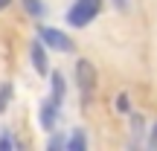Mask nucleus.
I'll return each instance as SVG.
<instances>
[{
	"label": "nucleus",
	"mask_w": 157,
	"mask_h": 151,
	"mask_svg": "<svg viewBox=\"0 0 157 151\" xmlns=\"http://www.w3.org/2000/svg\"><path fill=\"white\" fill-rule=\"evenodd\" d=\"M102 12H105V0H70L64 12V23L70 29H87L90 23L99 21Z\"/></svg>",
	"instance_id": "nucleus-1"
},
{
	"label": "nucleus",
	"mask_w": 157,
	"mask_h": 151,
	"mask_svg": "<svg viewBox=\"0 0 157 151\" xmlns=\"http://www.w3.org/2000/svg\"><path fill=\"white\" fill-rule=\"evenodd\" d=\"M73 81H76V87H78V93H82L84 102L93 99V90H96V84H99V70H96V64L90 61V58H84V55L76 58V64H73Z\"/></svg>",
	"instance_id": "nucleus-2"
},
{
	"label": "nucleus",
	"mask_w": 157,
	"mask_h": 151,
	"mask_svg": "<svg viewBox=\"0 0 157 151\" xmlns=\"http://www.w3.org/2000/svg\"><path fill=\"white\" fill-rule=\"evenodd\" d=\"M35 35H38V38L50 47V52H58V55H73V52H76L73 35H67L64 29H58V26H50V23L41 21L38 29H35Z\"/></svg>",
	"instance_id": "nucleus-3"
},
{
	"label": "nucleus",
	"mask_w": 157,
	"mask_h": 151,
	"mask_svg": "<svg viewBox=\"0 0 157 151\" xmlns=\"http://www.w3.org/2000/svg\"><path fill=\"white\" fill-rule=\"evenodd\" d=\"M61 116H64V108L58 105V102H52L50 96H44V99L38 102L35 122H38V128L44 131V134H52V131L61 128Z\"/></svg>",
	"instance_id": "nucleus-4"
},
{
	"label": "nucleus",
	"mask_w": 157,
	"mask_h": 151,
	"mask_svg": "<svg viewBox=\"0 0 157 151\" xmlns=\"http://www.w3.org/2000/svg\"><path fill=\"white\" fill-rule=\"evenodd\" d=\"M29 67L35 70V76L38 78H44L47 81V76L52 73V61H50V47L44 44V41L35 35L32 41H29Z\"/></svg>",
	"instance_id": "nucleus-5"
},
{
	"label": "nucleus",
	"mask_w": 157,
	"mask_h": 151,
	"mask_svg": "<svg viewBox=\"0 0 157 151\" xmlns=\"http://www.w3.org/2000/svg\"><path fill=\"white\" fill-rule=\"evenodd\" d=\"M148 125H151V122L146 119V113H143V111H131V113H128V134H131V142H128V145H131V148L146 142Z\"/></svg>",
	"instance_id": "nucleus-6"
},
{
	"label": "nucleus",
	"mask_w": 157,
	"mask_h": 151,
	"mask_svg": "<svg viewBox=\"0 0 157 151\" xmlns=\"http://www.w3.org/2000/svg\"><path fill=\"white\" fill-rule=\"evenodd\" d=\"M47 84H50V90H47V96H50L52 102H58V105H67V76L61 73V70H52L50 76H47Z\"/></svg>",
	"instance_id": "nucleus-7"
},
{
	"label": "nucleus",
	"mask_w": 157,
	"mask_h": 151,
	"mask_svg": "<svg viewBox=\"0 0 157 151\" xmlns=\"http://www.w3.org/2000/svg\"><path fill=\"white\" fill-rule=\"evenodd\" d=\"M21 9L26 12V17H32V21H47V15H50V3L47 0H21Z\"/></svg>",
	"instance_id": "nucleus-8"
},
{
	"label": "nucleus",
	"mask_w": 157,
	"mask_h": 151,
	"mask_svg": "<svg viewBox=\"0 0 157 151\" xmlns=\"http://www.w3.org/2000/svg\"><path fill=\"white\" fill-rule=\"evenodd\" d=\"M90 148V137L87 131L82 128V125H76V128L67 131V151H87Z\"/></svg>",
	"instance_id": "nucleus-9"
},
{
	"label": "nucleus",
	"mask_w": 157,
	"mask_h": 151,
	"mask_svg": "<svg viewBox=\"0 0 157 151\" xmlns=\"http://www.w3.org/2000/svg\"><path fill=\"white\" fill-rule=\"evenodd\" d=\"M44 148L47 151H67V131H52V134H47L44 140Z\"/></svg>",
	"instance_id": "nucleus-10"
},
{
	"label": "nucleus",
	"mask_w": 157,
	"mask_h": 151,
	"mask_svg": "<svg viewBox=\"0 0 157 151\" xmlns=\"http://www.w3.org/2000/svg\"><path fill=\"white\" fill-rule=\"evenodd\" d=\"M15 102V84L12 81H0V116H6Z\"/></svg>",
	"instance_id": "nucleus-11"
},
{
	"label": "nucleus",
	"mask_w": 157,
	"mask_h": 151,
	"mask_svg": "<svg viewBox=\"0 0 157 151\" xmlns=\"http://www.w3.org/2000/svg\"><path fill=\"white\" fill-rule=\"evenodd\" d=\"M111 108H113V113H122V116H128V113L134 111V102H131V96L125 93V90H119V93L111 99Z\"/></svg>",
	"instance_id": "nucleus-12"
},
{
	"label": "nucleus",
	"mask_w": 157,
	"mask_h": 151,
	"mask_svg": "<svg viewBox=\"0 0 157 151\" xmlns=\"http://www.w3.org/2000/svg\"><path fill=\"white\" fill-rule=\"evenodd\" d=\"M23 148V142L12 134V128H0V151H17Z\"/></svg>",
	"instance_id": "nucleus-13"
},
{
	"label": "nucleus",
	"mask_w": 157,
	"mask_h": 151,
	"mask_svg": "<svg viewBox=\"0 0 157 151\" xmlns=\"http://www.w3.org/2000/svg\"><path fill=\"white\" fill-rule=\"evenodd\" d=\"M146 145L148 148H157V119L148 125V137H146Z\"/></svg>",
	"instance_id": "nucleus-14"
},
{
	"label": "nucleus",
	"mask_w": 157,
	"mask_h": 151,
	"mask_svg": "<svg viewBox=\"0 0 157 151\" xmlns=\"http://www.w3.org/2000/svg\"><path fill=\"white\" fill-rule=\"evenodd\" d=\"M111 6H113V12H119V15H125V12L131 9V0H111Z\"/></svg>",
	"instance_id": "nucleus-15"
},
{
	"label": "nucleus",
	"mask_w": 157,
	"mask_h": 151,
	"mask_svg": "<svg viewBox=\"0 0 157 151\" xmlns=\"http://www.w3.org/2000/svg\"><path fill=\"white\" fill-rule=\"evenodd\" d=\"M12 3H15V0H0V15H3V12H6V9H9V6H12Z\"/></svg>",
	"instance_id": "nucleus-16"
}]
</instances>
